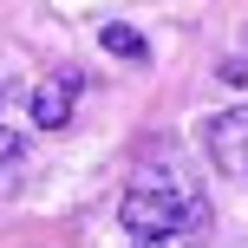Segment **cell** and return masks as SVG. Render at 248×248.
Returning <instances> with one entry per match:
<instances>
[{
	"mask_svg": "<svg viewBox=\"0 0 248 248\" xmlns=\"http://www.w3.org/2000/svg\"><path fill=\"white\" fill-rule=\"evenodd\" d=\"M118 222L137 248H202L209 235V202H202L196 176L176 150H157L144 170L131 176L118 202Z\"/></svg>",
	"mask_w": 248,
	"mask_h": 248,
	"instance_id": "1",
	"label": "cell"
},
{
	"mask_svg": "<svg viewBox=\"0 0 248 248\" xmlns=\"http://www.w3.org/2000/svg\"><path fill=\"white\" fill-rule=\"evenodd\" d=\"M202 150H209V163L222 176H248V105L216 111L209 124H202Z\"/></svg>",
	"mask_w": 248,
	"mask_h": 248,
	"instance_id": "2",
	"label": "cell"
},
{
	"mask_svg": "<svg viewBox=\"0 0 248 248\" xmlns=\"http://www.w3.org/2000/svg\"><path fill=\"white\" fill-rule=\"evenodd\" d=\"M72 105H78V72H52V78H39V85H33L26 111H33L39 131H59V124L72 118Z\"/></svg>",
	"mask_w": 248,
	"mask_h": 248,
	"instance_id": "3",
	"label": "cell"
},
{
	"mask_svg": "<svg viewBox=\"0 0 248 248\" xmlns=\"http://www.w3.org/2000/svg\"><path fill=\"white\" fill-rule=\"evenodd\" d=\"M98 46H105V52H118V59H144V52H150V46H144V33H137V26H118V20L98 33Z\"/></svg>",
	"mask_w": 248,
	"mask_h": 248,
	"instance_id": "4",
	"label": "cell"
},
{
	"mask_svg": "<svg viewBox=\"0 0 248 248\" xmlns=\"http://www.w3.org/2000/svg\"><path fill=\"white\" fill-rule=\"evenodd\" d=\"M0 170H20V131L0 118Z\"/></svg>",
	"mask_w": 248,
	"mask_h": 248,
	"instance_id": "5",
	"label": "cell"
},
{
	"mask_svg": "<svg viewBox=\"0 0 248 248\" xmlns=\"http://www.w3.org/2000/svg\"><path fill=\"white\" fill-rule=\"evenodd\" d=\"M7 98H13V92H7V78H0V118H7Z\"/></svg>",
	"mask_w": 248,
	"mask_h": 248,
	"instance_id": "6",
	"label": "cell"
},
{
	"mask_svg": "<svg viewBox=\"0 0 248 248\" xmlns=\"http://www.w3.org/2000/svg\"><path fill=\"white\" fill-rule=\"evenodd\" d=\"M7 189H13V170H0V196H7Z\"/></svg>",
	"mask_w": 248,
	"mask_h": 248,
	"instance_id": "7",
	"label": "cell"
}]
</instances>
